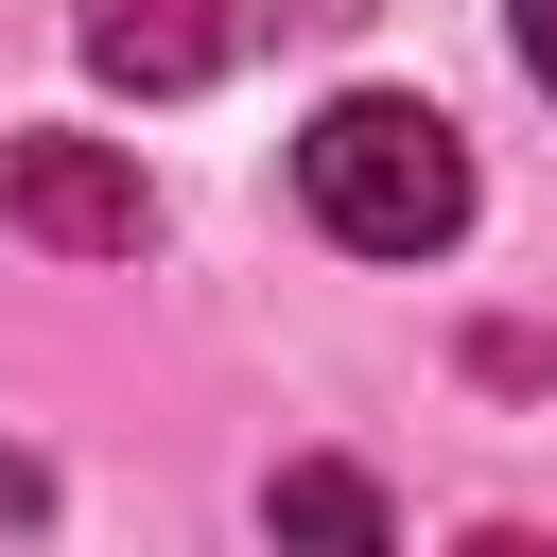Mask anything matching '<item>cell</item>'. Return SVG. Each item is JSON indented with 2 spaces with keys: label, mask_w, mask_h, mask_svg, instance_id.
I'll list each match as a JSON object with an SVG mask.
<instances>
[{
  "label": "cell",
  "mask_w": 557,
  "mask_h": 557,
  "mask_svg": "<svg viewBox=\"0 0 557 557\" xmlns=\"http://www.w3.org/2000/svg\"><path fill=\"white\" fill-rule=\"evenodd\" d=\"M296 209H313L331 244H366V261H435V244L470 226V139H453L435 104H400V87H348V104H313V139H296Z\"/></svg>",
  "instance_id": "6da1fadb"
},
{
  "label": "cell",
  "mask_w": 557,
  "mask_h": 557,
  "mask_svg": "<svg viewBox=\"0 0 557 557\" xmlns=\"http://www.w3.org/2000/svg\"><path fill=\"white\" fill-rule=\"evenodd\" d=\"M0 209H17L52 261H139V244H157V191H139L122 139H17V157H0Z\"/></svg>",
  "instance_id": "7a4b0ae2"
},
{
  "label": "cell",
  "mask_w": 557,
  "mask_h": 557,
  "mask_svg": "<svg viewBox=\"0 0 557 557\" xmlns=\"http://www.w3.org/2000/svg\"><path fill=\"white\" fill-rule=\"evenodd\" d=\"M244 52V0H87V70L104 87H209Z\"/></svg>",
  "instance_id": "3957f363"
},
{
  "label": "cell",
  "mask_w": 557,
  "mask_h": 557,
  "mask_svg": "<svg viewBox=\"0 0 557 557\" xmlns=\"http://www.w3.org/2000/svg\"><path fill=\"white\" fill-rule=\"evenodd\" d=\"M261 540H278V557H400V522H383V487H366L348 453H278Z\"/></svg>",
  "instance_id": "277c9868"
},
{
  "label": "cell",
  "mask_w": 557,
  "mask_h": 557,
  "mask_svg": "<svg viewBox=\"0 0 557 557\" xmlns=\"http://www.w3.org/2000/svg\"><path fill=\"white\" fill-rule=\"evenodd\" d=\"M505 17H522V70L557 87V0H505Z\"/></svg>",
  "instance_id": "5b68a950"
},
{
  "label": "cell",
  "mask_w": 557,
  "mask_h": 557,
  "mask_svg": "<svg viewBox=\"0 0 557 557\" xmlns=\"http://www.w3.org/2000/svg\"><path fill=\"white\" fill-rule=\"evenodd\" d=\"M453 557H557V540H522V522H470V540H453Z\"/></svg>",
  "instance_id": "8992f818"
}]
</instances>
